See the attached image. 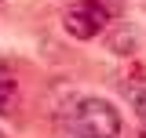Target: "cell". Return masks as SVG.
<instances>
[{
  "label": "cell",
  "instance_id": "6da1fadb",
  "mask_svg": "<svg viewBox=\"0 0 146 138\" xmlns=\"http://www.w3.org/2000/svg\"><path fill=\"white\" fill-rule=\"evenodd\" d=\"M70 124L77 131V138H117L121 135V113L106 98H84V102H77Z\"/></svg>",
  "mask_w": 146,
  "mask_h": 138
},
{
  "label": "cell",
  "instance_id": "7a4b0ae2",
  "mask_svg": "<svg viewBox=\"0 0 146 138\" xmlns=\"http://www.w3.org/2000/svg\"><path fill=\"white\" fill-rule=\"evenodd\" d=\"M106 26H110V11H106V4H99V0H77L62 15V29L73 40H95Z\"/></svg>",
  "mask_w": 146,
  "mask_h": 138
},
{
  "label": "cell",
  "instance_id": "3957f363",
  "mask_svg": "<svg viewBox=\"0 0 146 138\" xmlns=\"http://www.w3.org/2000/svg\"><path fill=\"white\" fill-rule=\"evenodd\" d=\"M15 102H18V80L11 76V69H7V66H0V116L11 113Z\"/></svg>",
  "mask_w": 146,
  "mask_h": 138
},
{
  "label": "cell",
  "instance_id": "277c9868",
  "mask_svg": "<svg viewBox=\"0 0 146 138\" xmlns=\"http://www.w3.org/2000/svg\"><path fill=\"white\" fill-rule=\"evenodd\" d=\"M135 113H139V120L146 124V91H139V95H135Z\"/></svg>",
  "mask_w": 146,
  "mask_h": 138
},
{
  "label": "cell",
  "instance_id": "5b68a950",
  "mask_svg": "<svg viewBox=\"0 0 146 138\" xmlns=\"http://www.w3.org/2000/svg\"><path fill=\"white\" fill-rule=\"evenodd\" d=\"M139 138H146V131H139Z\"/></svg>",
  "mask_w": 146,
  "mask_h": 138
},
{
  "label": "cell",
  "instance_id": "8992f818",
  "mask_svg": "<svg viewBox=\"0 0 146 138\" xmlns=\"http://www.w3.org/2000/svg\"><path fill=\"white\" fill-rule=\"evenodd\" d=\"M0 138H7V135H4V131H0Z\"/></svg>",
  "mask_w": 146,
  "mask_h": 138
}]
</instances>
